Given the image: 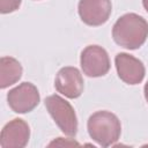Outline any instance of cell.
<instances>
[{"label": "cell", "mask_w": 148, "mask_h": 148, "mask_svg": "<svg viewBox=\"0 0 148 148\" xmlns=\"http://www.w3.org/2000/svg\"><path fill=\"white\" fill-rule=\"evenodd\" d=\"M143 91H145V97H146V101H147V103H148V81H147V83L145 84V89H143Z\"/></svg>", "instance_id": "13"}, {"label": "cell", "mask_w": 148, "mask_h": 148, "mask_svg": "<svg viewBox=\"0 0 148 148\" xmlns=\"http://www.w3.org/2000/svg\"><path fill=\"white\" fill-rule=\"evenodd\" d=\"M113 40L128 50L139 49L148 37V22L135 13L120 16L112 28Z\"/></svg>", "instance_id": "1"}, {"label": "cell", "mask_w": 148, "mask_h": 148, "mask_svg": "<svg viewBox=\"0 0 148 148\" xmlns=\"http://www.w3.org/2000/svg\"><path fill=\"white\" fill-rule=\"evenodd\" d=\"M118 76L127 84H138L145 77V66L138 58L120 52L114 58Z\"/></svg>", "instance_id": "9"}, {"label": "cell", "mask_w": 148, "mask_h": 148, "mask_svg": "<svg viewBox=\"0 0 148 148\" xmlns=\"http://www.w3.org/2000/svg\"><path fill=\"white\" fill-rule=\"evenodd\" d=\"M30 136L29 125L21 118H15L7 123L0 134V146L2 148H23Z\"/></svg>", "instance_id": "8"}, {"label": "cell", "mask_w": 148, "mask_h": 148, "mask_svg": "<svg viewBox=\"0 0 148 148\" xmlns=\"http://www.w3.org/2000/svg\"><path fill=\"white\" fill-rule=\"evenodd\" d=\"M77 10L83 23L97 27L109 20L112 5L110 0H80Z\"/></svg>", "instance_id": "6"}, {"label": "cell", "mask_w": 148, "mask_h": 148, "mask_svg": "<svg viewBox=\"0 0 148 148\" xmlns=\"http://www.w3.org/2000/svg\"><path fill=\"white\" fill-rule=\"evenodd\" d=\"M142 5H143V8L147 10L148 13V0H142Z\"/></svg>", "instance_id": "14"}, {"label": "cell", "mask_w": 148, "mask_h": 148, "mask_svg": "<svg viewBox=\"0 0 148 148\" xmlns=\"http://www.w3.org/2000/svg\"><path fill=\"white\" fill-rule=\"evenodd\" d=\"M87 127L90 138L102 147L114 145L121 133V125L118 117L109 111L92 113L88 119Z\"/></svg>", "instance_id": "2"}, {"label": "cell", "mask_w": 148, "mask_h": 148, "mask_svg": "<svg viewBox=\"0 0 148 148\" xmlns=\"http://www.w3.org/2000/svg\"><path fill=\"white\" fill-rule=\"evenodd\" d=\"M81 68L89 77L105 75L110 69L108 52L99 45H88L81 52Z\"/></svg>", "instance_id": "4"}, {"label": "cell", "mask_w": 148, "mask_h": 148, "mask_svg": "<svg viewBox=\"0 0 148 148\" xmlns=\"http://www.w3.org/2000/svg\"><path fill=\"white\" fill-rule=\"evenodd\" d=\"M45 106L61 132L68 136H75L77 132V118L73 106L59 95L45 98Z\"/></svg>", "instance_id": "3"}, {"label": "cell", "mask_w": 148, "mask_h": 148, "mask_svg": "<svg viewBox=\"0 0 148 148\" xmlns=\"http://www.w3.org/2000/svg\"><path fill=\"white\" fill-rule=\"evenodd\" d=\"M54 87L58 92L67 98H77L83 91V79L75 67H62L56 76Z\"/></svg>", "instance_id": "7"}, {"label": "cell", "mask_w": 148, "mask_h": 148, "mask_svg": "<svg viewBox=\"0 0 148 148\" xmlns=\"http://www.w3.org/2000/svg\"><path fill=\"white\" fill-rule=\"evenodd\" d=\"M21 5V0H0V12L8 14L15 12Z\"/></svg>", "instance_id": "11"}, {"label": "cell", "mask_w": 148, "mask_h": 148, "mask_svg": "<svg viewBox=\"0 0 148 148\" xmlns=\"http://www.w3.org/2000/svg\"><path fill=\"white\" fill-rule=\"evenodd\" d=\"M73 147V146H80L79 142L74 141V140H71V139H67V140H64V138H58L57 140H53L49 147Z\"/></svg>", "instance_id": "12"}, {"label": "cell", "mask_w": 148, "mask_h": 148, "mask_svg": "<svg viewBox=\"0 0 148 148\" xmlns=\"http://www.w3.org/2000/svg\"><path fill=\"white\" fill-rule=\"evenodd\" d=\"M21 64L12 57H2L0 59V88L5 89L16 83L22 76Z\"/></svg>", "instance_id": "10"}, {"label": "cell", "mask_w": 148, "mask_h": 148, "mask_svg": "<svg viewBox=\"0 0 148 148\" xmlns=\"http://www.w3.org/2000/svg\"><path fill=\"white\" fill-rule=\"evenodd\" d=\"M39 92L36 86L30 82H22L9 90L7 101L9 108L16 113H27L32 111L39 103Z\"/></svg>", "instance_id": "5"}]
</instances>
